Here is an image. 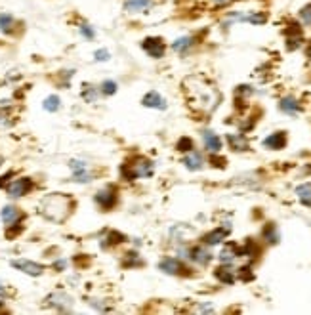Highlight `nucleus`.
<instances>
[{"instance_id":"nucleus-1","label":"nucleus","mask_w":311,"mask_h":315,"mask_svg":"<svg viewBox=\"0 0 311 315\" xmlns=\"http://www.w3.org/2000/svg\"><path fill=\"white\" fill-rule=\"evenodd\" d=\"M184 92L187 95L189 105L193 109L202 111V113H210L219 101V92L216 90V86L210 84L202 77H189V79H186Z\"/></svg>"},{"instance_id":"nucleus-2","label":"nucleus","mask_w":311,"mask_h":315,"mask_svg":"<svg viewBox=\"0 0 311 315\" xmlns=\"http://www.w3.org/2000/svg\"><path fill=\"white\" fill-rule=\"evenodd\" d=\"M71 208H73V201L63 195V193H52L46 195L40 203V214L48 218L50 221H56V223H62L67 220V216L71 214Z\"/></svg>"},{"instance_id":"nucleus-3","label":"nucleus","mask_w":311,"mask_h":315,"mask_svg":"<svg viewBox=\"0 0 311 315\" xmlns=\"http://www.w3.org/2000/svg\"><path fill=\"white\" fill-rule=\"evenodd\" d=\"M121 174L126 180H138V178H147L153 174V162L145 157H134L130 162L123 164Z\"/></svg>"},{"instance_id":"nucleus-4","label":"nucleus","mask_w":311,"mask_h":315,"mask_svg":"<svg viewBox=\"0 0 311 315\" xmlns=\"http://www.w3.org/2000/svg\"><path fill=\"white\" fill-rule=\"evenodd\" d=\"M31 189H32V182L29 178H17V180L10 182V184L6 186V191H8V195H10L12 199H17V197L27 195Z\"/></svg>"},{"instance_id":"nucleus-5","label":"nucleus","mask_w":311,"mask_h":315,"mask_svg":"<svg viewBox=\"0 0 311 315\" xmlns=\"http://www.w3.org/2000/svg\"><path fill=\"white\" fill-rule=\"evenodd\" d=\"M141 48L147 52V56H151L153 60H158V58H162L164 56V42H162V38H156V36H149V38H145L143 42H141Z\"/></svg>"},{"instance_id":"nucleus-6","label":"nucleus","mask_w":311,"mask_h":315,"mask_svg":"<svg viewBox=\"0 0 311 315\" xmlns=\"http://www.w3.org/2000/svg\"><path fill=\"white\" fill-rule=\"evenodd\" d=\"M95 203H97V206H101L103 210H111L113 206L117 205V191H115V188L99 189L95 193Z\"/></svg>"},{"instance_id":"nucleus-7","label":"nucleus","mask_w":311,"mask_h":315,"mask_svg":"<svg viewBox=\"0 0 311 315\" xmlns=\"http://www.w3.org/2000/svg\"><path fill=\"white\" fill-rule=\"evenodd\" d=\"M158 0H124V12L128 14H143L153 10Z\"/></svg>"},{"instance_id":"nucleus-8","label":"nucleus","mask_w":311,"mask_h":315,"mask_svg":"<svg viewBox=\"0 0 311 315\" xmlns=\"http://www.w3.org/2000/svg\"><path fill=\"white\" fill-rule=\"evenodd\" d=\"M12 268L19 269V271H23V273H27L31 277H38V275L44 273V266H40L36 262H31V260H14Z\"/></svg>"},{"instance_id":"nucleus-9","label":"nucleus","mask_w":311,"mask_h":315,"mask_svg":"<svg viewBox=\"0 0 311 315\" xmlns=\"http://www.w3.org/2000/svg\"><path fill=\"white\" fill-rule=\"evenodd\" d=\"M69 166L73 170V180L75 182H80V184L92 182V174L88 172V164L84 160H71Z\"/></svg>"},{"instance_id":"nucleus-10","label":"nucleus","mask_w":311,"mask_h":315,"mask_svg":"<svg viewBox=\"0 0 311 315\" xmlns=\"http://www.w3.org/2000/svg\"><path fill=\"white\" fill-rule=\"evenodd\" d=\"M158 269H160V271H164V273H168V275H180V273H184V271H186L184 264H182L178 258H172V256L162 258V260L158 262Z\"/></svg>"},{"instance_id":"nucleus-11","label":"nucleus","mask_w":311,"mask_h":315,"mask_svg":"<svg viewBox=\"0 0 311 315\" xmlns=\"http://www.w3.org/2000/svg\"><path fill=\"white\" fill-rule=\"evenodd\" d=\"M141 103L145 105V107H149V109H166V101H164V97L155 92V90H151V92H147V94L143 95V99H141Z\"/></svg>"},{"instance_id":"nucleus-12","label":"nucleus","mask_w":311,"mask_h":315,"mask_svg":"<svg viewBox=\"0 0 311 315\" xmlns=\"http://www.w3.org/2000/svg\"><path fill=\"white\" fill-rule=\"evenodd\" d=\"M0 218H2V221H4V225L8 227V225H16L17 221L23 218V214L19 212V208L8 205V206H4V208H2V212H0Z\"/></svg>"},{"instance_id":"nucleus-13","label":"nucleus","mask_w":311,"mask_h":315,"mask_svg":"<svg viewBox=\"0 0 311 315\" xmlns=\"http://www.w3.org/2000/svg\"><path fill=\"white\" fill-rule=\"evenodd\" d=\"M229 229L231 227H218V229H214V231H210V233H206V235L202 237V241H204V245H208V247H214V245H219L225 237L229 235Z\"/></svg>"},{"instance_id":"nucleus-14","label":"nucleus","mask_w":311,"mask_h":315,"mask_svg":"<svg viewBox=\"0 0 311 315\" xmlns=\"http://www.w3.org/2000/svg\"><path fill=\"white\" fill-rule=\"evenodd\" d=\"M187 254H189V260H193L195 264H201V266H206V264L212 260V254L206 251V249H202V247H195V249H191Z\"/></svg>"},{"instance_id":"nucleus-15","label":"nucleus","mask_w":311,"mask_h":315,"mask_svg":"<svg viewBox=\"0 0 311 315\" xmlns=\"http://www.w3.org/2000/svg\"><path fill=\"white\" fill-rule=\"evenodd\" d=\"M286 145V134L284 132H275V134H271V136H267L264 140V147L267 149H282Z\"/></svg>"},{"instance_id":"nucleus-16","label":"nucleus","mask_w":311,"mask_h":315,"mask_svg":"<svg viewBox=\"0 0 311 315\" xmlns=\"http://www.w3.org/2000/svg\"><path fill=\"white\" fill-rule=\"evenodd\" d=\"M202 140H204L206 151H210V153H219V149H221V140H219L214 132H210V130L204 132V134H202Z\"/></svg>"},{"instance_id":"nucleus-17","label":"nucleus","mask_w":311,"mask_h":315,"mask_svg":"<svg viewBox=\"0 0 311 315\" xmlns=\"http://www.w3.org/2000/svg\"><path fill=\"white\" fill-rule=\"evenodd\" d=\"M227 142L233 151H247L249 149V142L243 134H227Z\"/></svg>"},{"instance_id":"nucleus-18","label":"nucleus","mask_w":311,"mask_h":315,"mask_svg":"<svg viewBox=\"0 0 311 315\" xmlns=\"http://www.w3.org/2000/svg\"><path fill=\"white\" fill-rule=\"evenodd\" d=\"M184 164H186L189 170H201L202 168V157L197 151H189L186 157H184Z\"/></svg>"},{"instance_id":"nucleus-19","label":"nucleus","mask_w":311,"mask_h":315,"mask_svg":"<svg viewBox=\"0 0 311 315\" xmlns=\"http://www.w3.org/2000/svg\"><path fill=\"white\" fill-rule=\"evenodd\" d=\"M216 277H218V281H221V283H225V284L235 283V271L229 268L227 264L216 269Z\"/></svg>"},{"instance_id":"nucleus-20","label":"nucleus","mask_w":311,"mask_h":315,"mask_svg":"<svg viewBox=\"0 0 311 315\" xmlns=\"http://www.w3.org/2000/svg\"><path fill=\"white\" fill-rule=\"evenodd\" d=\"M296 195L300 199V203L306 206H311V184H302L296 188Z\"/></svg>"},{"instance_id":"nucleus-21","label":"nucleus","mask_w":311,"mask_h":315,"mask_svg":"<svg viewBox=\"0 0 311 315\" xmlns=\"http://www.w3.org/2000/svg\"><path fill=\"white\" fill-rule=\"evenodd\" d=\"M279 107H280V111L286 113V115H296V113L300 111V103L296 101L294 97H284V99L279 103Z\"/></svg>"},{"instance_id":"nucleus-22","label":"nucleus","mask_w":311,"mask_h":315,"mask_svg":"<svg viewBox=\"0 0 311 315\" xmlns=\"http://www.w3.org/2000/svg\"><path fill=\"white\" fill-rule=\"evenodd\" d=\"M241 254H239V249L235 247V245H227L223 251H221V254H219V260L223 262V264H231L235 258H239Z\"/></svg>"},{"instance_id":"nucleus-23","label":"nucleus","mask_w":311,"mask_h":315,"mask_svg":"<svg viewBox=\"0 0 311 315\" xmlns=\"http://www.w3.org/2000/svg\"><path fill=\"white\" fill-rule=\"evenodd\" d=\"M101 94L99 88H95L92 84H84V90H82V97L86 99V103H93L97 99V95Z\"/></svg>"},{"instance_id":"nucleus-24","label":"nucleus","mask_w":311,"mask_h":315,"mask_svg":"<svg viewBox=\"0 0 311 315\" xmlns=\"http://www.w3.org/2000/svg\"><path fill=\"white\" fill-rule=\"evenodd\" d=\"M193 42H195V40H193L191 36H182V38H178V40H176V42L172 44V48H174L176 52H180V54H184V52H187L189 48L193 46Z\"/></svg>"},{"instance_id":"nucleus-25","label":"nucleus","mask_w":311,"mask_h":315,"mask_svg":"<svg viewBox=\"0 0 311 315\" xmlns=\"http://www.w3.org/2000/svg\"><path fill=\"white\" fill-rule=\"evenodd\" d=\"M14 25H16L14 17L8 16V14H0V31H2V32H12V31H14Z\"/></svg>"},{"instance_id":"nucleus-26","label":"nucleus","mask_w":311,"mask_h":315,"mask_svg":"<svg viewBox=\"0 0 311 315\" xmlns=\"http://www.w3.org/2000/svg\"><path fill=\"white\" fill-rule=\"evenodd\" d=\"M264 237L267 243H271V245H275L277 241H279V233H277V227L273 225V223H269L267 227L264 229Z\"/></svg>"},{"instance_id":"nucleus-27","label":"nucleus","mask_w":311,"mask_h":315,"mask_svg":"<svg viewBox=\"0 0 311 315\" xmlns=\"http://www.w3.org/2000/svg\"><path fill=\"white\" fill-rule=\"evenodd\" d=\"M60 107H62V101H60L58 95H50V97L44 99V109L50 111V113H56Z\"/></svg>"},{"instance_id":"nucleus-28","label":"nucleus","mask_w":311,"mask_h":315,"mask_svg":"<svg viewBox=\"0 0 311 315\" xmlns=\"http://www.w3.org/2000/svg\"><path fill=\"white\" fill-rule=\"evenodd\" d=\"M176 147H178V151H182V153H189V151H193V149H195V143H193L191 138H182Z\"/></svg>"},{"instance_id":"nucleus-29","label":"nucleus","mask_w":311,"mask_h":315,"mask_svg":"<svg viewBox=\"0 0 311 315\" xmlns=\"http://www.w3.org/2000/svg\"><path fill=\"white\" fill-rule=\"evenodd\" d=\"M117 82H113V80H105V82H101V86H99V90H101V94L105 95H113L117 92Z\"/></svg>"},{"instance_id":"nucleus-30","label":"nucleus","mask_w":311,"mask_h":315,"mask_svg":"<svg viewBox=\"0 0 311 315\" xmlns=\"http://www.w3.org/2000/svg\"><path fill=\"white\" fill-rule=\"evenodd\" d=\"M300 19H302L304 25H311V4L300 10Z\"/></svg>"},{"instance_id":"nucleus-31","label":"nucleus","mask_w":311,"mask_h":315,"mask_svg":"<svg viewBox=\"0 0 311 315\" xmlns=\"http://www.w3.org/2000/svg\"><path fill=\"white\" fill-rule=\"evenodd\" d=\"M126 256H128L126 266H141V260L138 258V254H136V252H128Z\"/></svg>"},{"instance_id":"nucleus-32","label":"nucleus","mask_w":311,"mask_h":315,"mask_svg":"<svg viewBox=\"0 0 311 315\" xmlns=\"http://www.w3.org/2000/svg\"><path fill=\"white\" fill-rule=\"evenodd\" d=\"M80 32H82V34H84L86 38H90V40H92L93 36H95V32H93V29L90 27V25H86V23H84V25H80Z\"/></svg>"},{"instance_id":"nucleus-33","label":"nucleus","mask_w":311,"mask_h":315,"mask_svg":"<svg viewBox=\"0 0 311 315\" xmlns=\"http://www.w3.org/2000/svg\"><path fill=\"white\" fill-rule=\"evenodd\" d=\"M93 56H95L97 62H107V60H109V52H107V50H97Z\"/></svg>"},{"instance_id":"nucleus-34","label":"nucleus","mask_w":311,"mask_h":315,"mask_svg":"<svg viewBox=\"0 0 311 315\" xmlns=\"http://www.w3.org/2000/svg\"><path fill=\"white\" fill-rule=\"evenodd\" d=\"M12 178V172H8L6 176H0V188H4L6 184H8V180Z\"/></svg>"},{"instance_id":"nucleus-35","label":"nucleus","mask_w":311,"mask_h":315,"mask_svg":"<svg viewBox=\"0 0 311 315\" xmlns=\"http://www.w3.org/2000/svg\"><path fill=\"white\" fill-rule=\"evenodd\" d=\"M54 268L63 269V268H65V260H60V262H56V264H54Z\"/></svg>"},{"instance_id":"nucleus-36","label":"nucleus","mask_w":311,"mask_h":315,"mask_svg":"<svg viewBox=\"0 0 311 315\" xmlns=\"http://www.w3.org/2000/svg\"><path fill=\"white\" fill-rule=\"evenodd\" d=\"M2 296H6V288H4V284L0 283V298H2Z\"/></svg>"},{"instance_id":"nucleus-37","label":"nucleus","mask_w":311,"mask_h":315,"mask_svg":"<svg viewBox=\"0 0 311 315\" xmlns=\"http://www.w3.org/2000/svg\"><path fill=\"white\" fill-rule=\"evenodd\" d=\"M216 4H225V2H229V0H214Z\"/></svg>"},{"instance_id":"nucleus-38","label":"nucleus","mask_w":311,"mask_h":315,"mask_svg":"<svg viewBox=\"0 0 311 315\" xmlns=\"http://www.w3.org/2000/svg\"><path fill=\"white\" fill-rule=\"evenodd\" d=\"M308 54H310V58H311V44H310V48H308Z\"/></svg>"},{"instance_id":"nucleus-39","label":"nucleus","mask_w":311,"mask_h":315,"mask_svg":"<svg viewBox=\"0 0 311 315\" xmlns=\"http://www.w3.org/2000/svg\"><path fill=\"white\" fill-rule=\"evenodd\" d=\"M2 310H4V308H2V302H0V312H2Z\"/></svg>"},{"instance_id":"nucleus-40","label":"nucleus","mask_w":311,"mask_h":315,"mask_svg":"<svg viewBox=\"0 0 311 315\" xmlns=\"http://www.w3.org/2000/svg\"><path fill=\"white\" fill-rule=\"evenodd\" d=\"M0 166H2V157H0Z\"/></svg>"}]
</instances>
